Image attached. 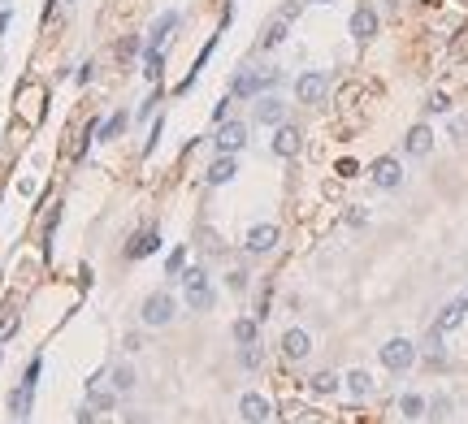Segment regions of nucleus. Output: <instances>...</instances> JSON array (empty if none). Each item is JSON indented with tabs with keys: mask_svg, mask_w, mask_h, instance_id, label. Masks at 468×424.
<instances>
[{
	"mask_svg": "<svg viewBox=\"0 0 468 424\" xmlns=\"http://www.w3.org/2000/svg\"><path fill=\"white\" fill-rule=\"evenodd\" d=\"M403 147H407L412 156H430V147H434L430 126H412V130H407V139H403Z\"/></svg>",
	"mask_w": 468,
	"mask_h": 424,
	"instance_id": "2eb2a0df",
	"label": "nucleus"
},
{
	"mask_svg": "<svg viewBox=\"0 0 468 424\" xmlns=\"http://www.w3.org/2000/svg\"><path fill=\"white\" fill-rule=\"evenodd\" d=\"M161 48H147V78H161Z\"/></svg>",
	"mask_w": 468,
	"mask_h": 424,
	"instance_id": "bb28decb",
	"label": "nucleus"
},
{
	"mask_svg": "<svg viewBox=\"0 0 468 424\" xmlns=\"http://www.w3.org/2000/svg\"><path fill=\"white\" fill-rule=\"evenodd\" d=\"M226 282H230V290H247V273H243V269H234Z\"/></svg>",
	"mask_w": 468,
	"mask_h": 424,
	"instance_id": "c85d7f7f",
	"label": "nucleus"
},
{
	"mask_svg": "<svg viewBox=\"0 0 468 424\" xmlns=\"http://www.w3.org/2000/svg\"><path fill=\"white\" fill-rule=\"evenodd\" d=\"M139 316H143V325H147V329H161V325H170L174 316H178V307H174V299H170L165 290H152V295L143 299Z\"/></svg>",
	"mask_w": 468,
	"mask_h": 424,
	"instance_id": "f257e3e1",
	"label": "nucleus"
},
{
	"mask_svg": "<svg viewBox=\"0 0 468 424\" xmlns=\"http://www.w3.org/2000/svg\"><path fill=\"white\" fill-rule=\"evenodd\" d=\"M243 143H247V126H243V122H226V126L217 130V147H222V156L243 152Z\"/></svg>",
	"mask_w": 468,
	"mask_h": 424,
	"instance_id": "0eeeda50",
	"label": "nucleus"
},
{
	"mask_svg": "<svg viewBox=\"0 0 468 424\" xmlns=\"http://www.w3.org/2000/svg\"><path fill=\"white\" fill-rule=\"evenodd\" d=\"M355 169H360L355 161H343V165H338V174H343V178H355Z\"/></svg>",
	"mask_w": 468,
	"mask_h": 424,
	"instance_id": "7c9ffc66",
	"label": "nucleus"
},
{
	"mask_svg": "<svg viewBox=\"0 0 468 424\" xmlns=\"http://www.w3.org/2000/svg\"><path fill=\"white\" fill-rule=\"evenodd\" d=\"M174 26H178V14H165L161 22H156V31H152V48H161V43H165V35H170Z\"/></svg>",
	"mask_w": 468,
	"mask_h": 424,
	"instance_id": "aec40b11",
	"label": "nucleus"
},
{
	"mask_svg": "<svg viewBox=\"0 0 468 424\" xmlns=\"http://www.w3.org/2000/svg\"><path fill=\"white\" fill-rule=\"evenodd\" d=\"M178 269H182V247H178V251H174V255H170V277H174V273H178Z\"/></svg>",
	"mask_w": 468,
	"mask_h": 424,
	"instance_id": "c756f323",
	"label": "nucleus"
},
{
	"mask_svg": "<svg viewBox=\"0 0 468 424\" xmlns=\"http://www.w3.org/2000/svg\"><path fill=\"white\" fill-rule=\"evenodd\" d=\"M239 359H243V368H260V364H265V351H260V346L251 342V346H243V355H239Z\"/></svg>",
	"mask_w": 468,
	"mask_h": 424,
	"instance_id": "a878e982",
	"label": "nucleus"
},
{
	"mask_svg": "<svg viewBox=\"0 0 468 424\" xmlns=\"http://www.w3.org/2000/svg\"><path fill=\"white\" fill-rule=\"evenodd\" d=\"M234 342L251 346L256 342V321H247V316H243V321H234Z\"/></svg>",
	"mask_w": 468,
	"mask_h": 424,
	"instance_id": "412c9836",
	"label": "nucleus"
},
{
	"mask_svg": "<svg viewBox=\"0 0 468 424\" xmlns=\"http://www.w3.org/2000/svg\"><path fill=\"white\" fill-rule=\"evenodd\" d=\"M326 87H330V78H326L321 70H308V74H299V83H295V95H299V104H321Z\"/></svg>",
	"mask_w": 468,
	"mask_h": 424,
	"instance_id": "20e7f679",
	"label": "nucleus"
},
{
	"mask_svg": "<svg viewBox=\"0 0 468 424\" xmlns=\"http://www.w3.org/2000/svg\"><path fill=\"white\" fill-rule=\"evenodd\" d=\"M378 355H382V364L390 368V373H407V368L416 364V346H412L407 338H390Z\"/></svg>",
	"mask_w": 468,
	"mask_h": 424,
	"instance_id": "f03ea898",
	"label": "nucleus"
},
{
	"mask_svg": "<svg viewBox=\"0 0 468 424\" xmlns=\"http://www.w3.org/2000/svg\"><path fill=\"white\" fill-rule=\"evenodd\" d=\"M373 182H378V186H386V191L403 182V169H399L395 156H382V161H373Z\"/></svg>",
	"mask_w": 468,
	"mask_h": 424,
	"instance_id": "9d476101",
	"label": "nucleus"
},
{
	"mask_svg": "<svg viewBox=\"0 0 468 424\" xmlns=\"http://www.w3.org/2000/svg\"><path fill=\"white\" fill-rule=\"evenodd\" d=\"M464 312H468V299H455V303H447V307H442V316H438V325H434V329H438V334H451V329H455V325L464 321Z\"/></svg>",
	"mask_w": 468,
	"mask_h": 424,
	"instance_id": "dca6fc26",
	"label": "nucleus"
},
{
	"mask_svg": "<svg viewBox=\"0 0 468 424\" xmlns=\"http://www.w3.org/2000/svg\"><path fill=\"white\" fill-rule=\"evenodd\" d=\"M113 390H118V394L135 390V368H118V373H113Z\"/></svg>",
	"mask_w": 468,
	"mask_h": 424,
	"instance_id": "b1692460",
	"label": "nucleus"
},
{
	"mask_svg": "<svg viewBox=\"0 0 468 424\" xmlns=\"http://www.w3.org/2000/svg\"><path fill=\"white\" fill-rule=\"evenodd\" d=\"M282 351H286V359H303V355L312 351V338H308L303 329H286V334H282Z\"/></svg>",
	"mask_w": 468,
	"mask_h": 424,
	"instance_id": "4468645a",
	"label": "nucleus"
},
{
	"mask_svg": "<svg viewBox=\"0 0 468 424\" xmlns=\"http://www.w3.org/2000/svg\"><path fill=\"white\" fill-rule=\"evenodd\" d=\"M234 174H239V161H234V156H222V161H213V165H208L204 182H208V186H222V182H230Z\"/></svg>",
	"mask_w": 468,
	"mask_h": 424,
	"instance_id": "ddd939ff",
	"label": "nucleus"
},
{
	"mask_svg": "<svg viewBox=\"0 0 468 424\" xmlns=\"http://www.w3.org/2000/svg\"><path fill=\"white\" fill-rule=\"evenodd\" d=\"M274 247H278V226H256V230H247V251L265 255V251H274Z\"/></svg>",
	"mask_w": 468,
	"mask_h": 424,
	"instance_id": "f8f14e48",
	"label": "nucleus"
},
{
	"mask_svg": "<svg viewBox=\"0 0 468 424\" xmlns=\"http://www.w3.org/2000/svg\"><path fill=\"white\" fill-rule=\"evenodd\" d=\"M343 381L334 377V373H317V377H312V390H317V394H334Z\"/></svg>",
	"mask_w": 468,
	"mask_h": 424,
	"instance_id": "5701e85b",
	"label": "nucleus"
},
{
	"mask_svg": "<svg viewBox=\"0 0 468 424\" xmlns=\"http://www.w3.org/2000/svg\"><path fill=\"white\" fill-rule=\"evenodd\" d=\"M274 83H278L274 70H265V74H239V78H234V95H239V100H251V95H260V91L274 87Z\"/></svg>",
	"mask_w": 468,
	"mask_h": 424,
	"instance_id": "39448f33",
	"label": "nucleus"
},
{
	"mask_svg": "<svg viewBox=\"0 0 468 424\" xmlns=\"http://www.w3.org/2000/svg\"><path fill=\"white\" fill-rule=\"evenodd\" d=\"M239 415H243L247 424H265V420L274 415V407H269V398H260V394H243V398H239Z\"/></svg>",
	"mask_w": 468,
	"mask_h": 424,
	"instance_id": "423d86ee",
	"label": "nucleus"
},
{
	"mask_svg": "<svg viewBox=\"0 0 468 424\" xmlns=\"http://www.w3.org/2000/svg\"><path fill=\"white\" fill-rule=\"evenodd\" d=\"M126 122H130V113H113L109 122H104V126H100V139H118V134L126 130Z\"/></svg>",
	"mask_w": 468,
	"mask_h": 424,
	"instance_id": "6ab92c4d",
	"label": "nucleus"
},
{
	"mask_svg": "<svg viewBox=\"0 0 468 424\" xmlns=\"http://www.w3.org/2000/svg\"><path fill=\"white\" fill-rule=\"evenodd\" d=\"M425 109H430V113H447V109H451V100H447V95H430Z\"/></svg>",
	"mask_w": 468,
	"mask_h": 424,
	"instance_id": "cd10ccee",
	"label": "nucleus"
},
{
	"mask_svg": "<svg viewBox=\"0 0 468 424\" xmlns=\"http://www.w3.org/2000/svg\"><path fill=\"white\" fill-rule=\"evenodd\" d=\"M399 407H403V415H407V420H421L425 398H421V394H403V403H399Z\"/></svg>",
	"mask_w": 468,
	"mask_h": 424,
	"instance_id": "4be33fe9",
	"label": "nucleus"
},
{
	"mask_svg": "<svg viewBox=\"0 0 468 424\" xmlns=\"http://www.w3.org/2000/svg\"><path fill=\"white\" fill-rule=\"evenodd\" d=\"M347 390H351L355 398H369V394H373V377L364 373V368H355V373H347Z\"/></svg>",
	"mask_w": 468,
	"mask_h": 424,
	"instance_id": "a211bd4d",
	"label": "nucleus"
},
{
	"mask_svg": "<svg viewBox=\"0 0 468 424\" xmlns=\"http://www.w3.org/2000/svg\"><path fill=\"white\" fill-rule=\"evenodd\" d=\"M282 35H286V18H278L269 31H265V39H260V48H274V43H282Z\"/></svg>",
	"mask_w": 468,
	"mask_h": 424,
	"instance_id": "393cba45",
	"label": "nucleus"
},
{
	"mask_svg": "<svg viewBox=\"0 0 468 424\" xmlns=\"http://www.w3.org/2000/svg\"><path fill=\"white\" fill-rule=\"evenodd\" d=\"M312 5H326V0H312Z\"/></svg>",
	"mask_w": 468,
	"mask_h": 424,
	"instance_id": "2f4dec72",
	"label": "nucleus"
},
{
	"mask_svg": "<svg viewBox=\"0 0 468 424\" xmlns=\"http://www.w3.org/2000/svg\"><path fill=\"white\" fill-rule=\"evenodd\" d=\"M156 247H161V234H152V230H147V234H139V238L126 247V255H130V260H143V255H152Z\"/></svg>",
	"mask_w": 468,
	"mask_h": 424,
	"instance_id": "f3484780",
	"label": "nucleus"
},
{
	"mask_svg": "<svg viewBox=\"0 0 468 424\" xmlns=\"http://www.w3.org/2000/svg\"><path fill=\"white\" fill-rule=\"evenodd\" d=\"M351 35H355L360 43H364V39H373V35H378V14H373L369 5H360V9L351 14Z\"/></svg>",
	"mask_w": 468,
	"mask_h": 424,
	"instance_id": "9b49d317",
	"label": "nucleus"
},
{
	"mask_svg": "<svg viewBox=\"0 0 468 424\" xmlns=\"http://www.w3.org/2000/svg\"><path fill=\"white\" fill-rule=\"evenodd\" d=\"M299 147H303V139H299V130H295V126H278V130H274V152L282 156V161L299 156Z\"/></svg>",
	"mask_w": 468,
	"mask_h": 424,
	"instance_id": "1a4fd4ad",
	"label": "nucleus"
},
{
	"mask_svg": "<svg viewBox=\"0 0 468 424\" xmlns=\"http://www.w3.org/2000/svg\"><path fill=\"white\" fill-rule=\"evenodd\" d=\"M182 282H187V303H191V312H208V307H213V290H208V273H204V269L182 273Z\"/></svg>",
	"mask_w": 468,
	"mask_h": 424,
	"instance_id": "7ed1b4c3",
	"label": "nucleus"
},
{
	"mask_svg": "<svg viewBox=\"0 0 468 424\" xmlns=\"http://www.w3.org/2000/svg\"><path fill=\"white\" fill-rule=\"evenodd\" d=\"M282 117H286V104L282 100H274V95H260L256 100V122L260 126H282Z\"/></svg>",
	"mask_w": 468,
	"mask_h": 424,
	"instance_id": "6e6552de",
	"label": "nucleus"
}]
</instances>
